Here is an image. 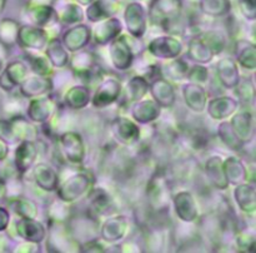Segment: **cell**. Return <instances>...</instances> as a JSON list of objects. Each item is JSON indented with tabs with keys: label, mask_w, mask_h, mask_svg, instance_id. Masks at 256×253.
Returning a JSON list of instances; mask_svg holds the SVG:
<instances>
[{
	"label": "cell",
	"mask_w": 256,
	"mask_h": 253,
	"mask_svg": "<svg viewBox=\"0 0 256 253\" xmlns=\"http://www.w3.org/2000/svg\"><path fill=\"white\" fill-rule=\"evenodd\" d=\"M92 188V177L88 172H79L70 175L58 185V199L64 203H72L82 199Z\"/></svg>",
	"instance_id": "cell-1"
},
{
	"label": "cell",
	"mask_w": 256,
	"mask_h": 253,
	"mask_svg": "<svg viewBox=\"0 0 256 253\" xmlns=\"http://www.w3.org/2000/svg\"><path fill=\"white\" fill-rule=\"evenodd\" d=\"M182 10V0H152L149 7V15L154 24L166 27L179 19Z\"/></svg>",
	"instance_id": "cell-2"
},
{
	"label": "cell",
	"mask_w": 256,
	"mask_h": 253,
	"mask_svg": "<svg viewBox=\"0 0 256 253\" xmlns=\"http://www.w3.org/2000/svg\"><path fill=\"white\" fill-rule=\"evenodd\" d=\"M49 237H48L46 245L50 250L54 252H80V244L74 237L72 232H69L66 225L62 222L55 220L54 224L49 228Z\"/></svg>",
	"instance_id": "cell-3"
},
{
	"label": "cell",
	"mask_w": 256,
	"mask_h": 253,
	"mask_svg": "<svg viewBox=\"0 0 256 253\" xmlns=\"http://www.w3.org/2000/svg\"><path fill=\"white\" fill-rule=\"evenodd\" d=\"M122 83L118 78L115 77H109L105 78L102 82H100V84L98 85L96 90H95L94 95H92V100L95 108L98 109H102V108H106L109 105L114 104L115 102L120 99V95H122Z\"/></svg>",
	"instance_id": "cell-4"
},
{
	"label": "cell",
	"mask_w": 256,
	"mask_h": 253,
	"mask_svg": "<svg viewBox=\"0 0 256 253\" xmlns=\"http://www.w3.org/2000/svg\"><path fill=\"white\" fill-rule=\"evenodd\" d=\"M60 149L62 155L72 164H82L85 159V144L82 137L78 132L68 130L59 137Z\"/></svg>",
	"instance_id": "cell-5"
},
{
	"label": "cell",
	"mask_w": 256,
	"mask_h": 253,
	"mask_svg": "<svg viewBox=\"0 0 256 253\" xmlns=\"http://www.w3.org/2000/svg\"><path fill=\"white\" fill-rule=\"evenodd\" d=\"M109 57L118 70H128L134 62V50L125 35H119L109 43Z\"/></svg>",
	"instance_id": "cell-6"
},
{
	"label": "cell",
	"mask_w": 256,
	"mask_h": 253,
	"mask_svg": "<svg viewBox=\"0 0 256 253\" xmlns=\"http://www.w3.org/2000/svg\"><path fill=\"white\" fill-rule=\"evenodd\" d=\"M146 194L150 205L156 212L168 209V204L170 200V189L168 187V180L164 174H155L150 179L149 185L146 188Z\"/></svg>",
	"instance_id": "cell-7"
},
{
	"label": "cell",
	"mask_w": 256,
	"mask_h": 253,
	"mask_svg": "<svg viewBox=\"0 0 256 253\" xmlns=\"http://www.w3.org/2000/svg\"><path fill=\"white\" fill-rule=\"evenodd\" d=\"M49 42V34L44 28L35 25H22L18 32L16 43L28 50H42Z\"/></svg>",
	"instance_id": "cell-8"
},
{
	"label": "cell",
	"mask_w": 256,
	"mask_h": 253,
	"mask_svg": "<svg viewBox=\"0 0 256 253\" xmlns=\"http://www.w3.org/2000/svg\"><path fill=\"white\" fill-rule=\"evenodd\" d=\"M148 52L152 57L159 58V59L172 60L182 54V44L176 38L170 37V35H162L149 43Z\"/></svg>",
	"instance_id": "cell-9"
},
{
	"label": "cell",
	"mask_w": 256,
	"mask_h": 253,
	"mask_svg": "<svg viewBox=\"0 0 256 253\" xmlns=\"http://www.w3.org/2000/svg\"><path fill=\"white\" fill-rule=\"evenodd\" d=\"M124 22L126 30L132 38H142L146 32V14L139 2H132L124 10Z\"/></svg>",
	"instance_id": "cell-10"
},
{
	"label": "cell",
	"mask_w": 256,
	"mask_h": 253,
	"mask_svg": "<svg viewBox=\"0 0 256 253\" xmlns=\"http://www.w3.org/2000/svg\"><path fill=\"white\" fill-rule=\"evenodd\" d=\"M115 139L124 145H135L140 139V128L136 123L125 117H116L110 124Z\"/></svg>",
	"instance_id": "cell-11"
},
{
	"label": "cell",
	"mask_w": 256,
	"mask_h": 253,
	"mask_svg": "<svg viewBox=\"0 0 256 253\" xmlns=\"http://www.w3.org/2000/svg\"><path fill=\"white\" fill-rule=\"evenodd\" d=\"M175 214L185 223H192L199 218V208L194 195L188 190H182L172 195Z\"/></svg>",
	"instance_id": "cell-12"
},
{
	"label": "cell",
	"mask_w": 256,
	"mask_h": 253,
	"mask_svg": "<svg viewBox=\"0 0 256 253\" xmlns=\"http://www.w3.org/2000/svg\"><path fill=\"white\" fill-rule=\"evenodd\" d=\"M90 39H92L90 28L79 23V24H74L62 33V43L68 52L75 53L84 49L89 44Z\"/></svg>",
	"instance_id": "cell-13"
},
{
	"label": "cell",
	"mask_w": 256,
	"mask_h": 253,
	"mask_svg": "<svg viewBox=\"0 0 256 253\" xmlns=\"http://www.w3.org/2000/svg\"><path fill=\"white\" fill-rule=\"evenodd\" d=\"M55 102L50 95L32 98L28 105L26 117L34 123H45L55 113Z\"/></svg>",
	"instance_id": "cell-14"
},
{
	"label": "cell",
	"mask_w": 256,
	"mask_h": 253,
	"mask_svg": "<svg viewBox=\"0 0 256 253\" xmlns=\"http://www.w3.org/2000/svg\"><path fill=\"white\" fill-rule=\"evenodd\" d=\"M149 90L152 95V100L160 108H172L174 105L176 94L172 83L162 77L154 78L149 83Z\"/></svg>",
	"instance_id": "cell-15"
},
{
	"label": "cell",
	"mask_w": 256,
	"mask_h": 253,
	"mask_svg": "<svg viewBox=\"0 0 256 253\" xmlns=\"http://www.w3.org/2000/svg\"><path fill=\"white\" fill-rule=\"evenodd\" d=\"M15 230L25 242L42 243L46 237L44 224L36 220V218H20L18 222H15Z\"/></svg>",
	"instance_id": "cell-16"
},
{
	"label": "cell",
	"mask_w": 256,
	"mask_h": 253,
	"mask_svg": "<svg viewBox=\"0 0 256 253\" xmlns=\"http://www.w3.org/2000/svg\"><path fill=\"white\" fill-rule=\"evenodd\" d=\"M38 158V147L34 140H22L15 149V168L20 175H24L34 165Z\"/></svg>",
	"instance_id": "cell-17"
},
{
	"label": "cell",
	"mask_w": 256,
	"mask_h": 253,
	"mask_svg": "<svg viewBox=\"0 0 256 253\" xmlns=\"http://www.w3.org/2000/svg\"><path fill=\"white\" fill-rule=\"evenodd\" d=\"M52 88V79L39 74L29 75L19 84L20 94L25 98H36L49 94Z\"/></svg>",
	"instance_id": "cell-18"
},
{
	"label": "cell",
	"mask_w": 256,
	"mask_h": 253,
	"mask_svg": "<svg viewBox=\"0 0 256 253\" xmlns=\"http://www.w3.org/2000/svg\"><path fill=\"white\" fill-rule=\"evenodd\" d=\"M128 227H129V222L125 215H112L102 223V228H100V234L105 242L115 243L125 237Z\"/></svg>",
	"instance_id": "cell-19"
},
{
	"label": "cell",
	"mask_w": 256,
	"mask_h": 253,
	"mask_svg": "<svg viewBox=\"0 0 256 253\" xmlns=\"http://www.w3.org/2000/svg\"><path fill=\"white\" fill-rule=\"evenodd\" d=\"M122 22L118 18L110 17L98 23L92 37L96 45H105L119 37L122 34Z\"/></svg>",
	"instance_id": "cell-20"
},
{
	"label": "cell",
	"mask_w": 256,
	"mask_h": 253,
	"mask_svg": "<svg viewBox=\"0 0 256 253\" xmlns=\"http://www.w3.org/2000/svg\"><path fill=\"white\" fill-rule=\"evenodd\" d=\"M112 209V199L109 193L102 188H94L88 193V214L92 217L105 215Z\"/></svg>",
	"instance_id": "cell-21"
},
{
	"label": "cell",
	"mask_w": 256,
	"mask_h": 253,
	"mask_svg": "<svg viewBox=\"0 0 256 253\" xmlns=\"http://www.w3.org/2000/svg\"><path fill=\"white\" fill-rule=\"evenodd\" d=\"M232 129L236 133L239 139L242 143H250L254 139L255 135V120L254 115L249 110H242V112L236 113L232 115V120H230Z\"/></svg>",
	"instance_id": "cell-22"
},
{
	"label": "cell",
	"mask_w": 256,
	"mask_h": 253,
	"mask_svg": "<svg viewBox=\"0 0 256 253\" xmlns=\"http://www.w3.org/2000/svg\"><path fill=\"white\" fill-rule=\"evenodd\" d=\"M34 180L40 189L45 192H54L59 185V173L48 163H38L32 169Z\"/></svg>",
	"instance_id": "cell-23"
},
{
	"label": "cell",
	"mask_w": 256,
	"mask_h": 253,
	"mask_svg": "<svg viewBox=\"0 0 256 253\" xmlns=\"http://www.w3.org/2000/svg\"><path fill=\"white\" fill-rule=\"evenodd\" d=\"M182 97L189 109L195 113H202L206 109L208 93L202 85L195 83H186L182 87Z\"/></svg>",
	"instance_id": "cell-24"
},
{
	"label": "cell",
	"mask_w": 256,
	"mask_h": 253,
	"mask_svg": "<svg viewBox=\"0 0 256 253\" xmlns=\"http://www.w3.org/2000/svg\"><path fill=\"white\" fill-rule=\"evenodd\" d=\"M28 77V67L22 62H12L0 75V88L10 92Z\"/></svg>",
	"instance_id": "cell-25"
},
{
	"label": "cell",
	"mask_w": 256,
	"mask_h": 253,
	"mask_svg": "<svg viewBox=\"0 0 256 253\" xmlns=\"http://www.w3.org/2000/svg\"><path fill=\"white\" fill-rule=\"evenodd\" d=\"M240 103L232 97H218L206 104L208 114L215 120H225L234 114L239 108Z\"/></svg>",
	"instance_id": "cell-26"
},
{
	"label": "cell",
	"mask_w": 256,
	"mask_h": 253,
	"mask_svg": "<svg viewBox=\"0 0 256 253\" xmlns=\"http://www.w3.org/2000/svg\"><path fill=\"white\" fill-rule=\"evenodd\" d=\"M148 92H149V80L142 75H134L128 80L126 87L124 92L122 90V95H120V98L122 99V102L124 105H132L135 102L142 100Z\"/></svg>",
	"instance_id": "cell-27"
},
{
	"label": "cell",
	"mask_w": 256,
	"mask_h": 253,
	"mask_svg": "<svg viewBox=\"0 0 256 253\" xmlns=\"http://www.w3.org/2000/svg\"><path fill=\"white\" fill-rule=\"evenodd\" d=\"M224 160L219 155H212L205 162V174L214 188L219 190L228 189L229 182L224 172Z\"/></svg>",
	"instance_id": "cell-28"
},
{
	"label": "cell",
	"mask_w": 256,
	"mask_h": 253,
	"mask_svg": "<svg viewBox=\"0 0 256 253\" xmlns=\"http://www.w3.org/2000/svg\"><path fill=\"white\" fill-rule=\"evenodd\" d=\"M120 4L118 0H94L88 5L86 18L92 23H99L102 20L114 17L119 12Z\"/></svg>",
	"instance_id": "cell-29"
},
{
	"label": "cell",
	"mask_w": 256,
	"mask_h": 253,
	"mask_svg": "<svg viewBox=\"0 0 256 253\" xmlns=\"http://www.w3.org/2000/svg\"><path fill=\"white\" fill-rule=\"evenodd\" d=\"M234 198L238 207L245 214H254L256 210V189L252 183H240L235 185Z\"/></svg>",
	"instance_id": "cell-30"
},
{
	"label": "cell",
	"mask_w": 256,
	"mask_h": 253,
	"mask_svg": "<svg viewBox=\"0 0 256 253\" xmlns=\"http://www.w3.org/2000/svg\"><path fill=\"white\" fill-rule=\"evenodd\" d=\"M72 69L75 75L84 79H89L92 77V73L98 68L96 58L92 52H86V50H79L75 52V55L72 58Z\"/></svg>",
	"instance_id": "cell-31"
},
{
	"label": "cell",
	"mask_w": 256,
	"mask_h": 253,
	"mask_svg": "<svg viewBox=\"0 0 256 253\" xmlns=\"http://www.w3.org/2000/svg\"><path fill=\"white\" fill-rule=\"evenodd\" d=\"M218 79L226 89H234L240 79L239 68L232 58H222L216 64Z\"/></svg>",
	"instance_id": "cell-32"
},
{
	"label": "cell",
	"mask_w": 256,
	"mask_h": 253,
	"mask_svg": "<svg viewBox=\"0 0 256 253\" xmlns=\"http://www.w3.org/2000/svg\"><path fill=\"white\" fill-rule=\"evenodd\" d=\"M132 105V118L135 122L140 123V124H148V123L154 122L160 117V113H162V108L154 100L142 99Z\"/></svg>",
	"instance_id": "cell-33"
},
{
	"label": "cell",
	"mask_w": 256,
	"mask_h": 253,
	"mask_svg": "<svg viewBox=\"0 0 256 253\" xmlns=\"http://www.w3.org/2000/svg\"><path fill=\"white\" fill-rule=\"evenodd\" d=\"M45 57L48 58L52 67L56 68V69L65 68L70 62L69 52L65 49L62 40L58 38H52V40L48 42L46 47H45Z\"/></svg>",
	"instance_id": "cell-34"
},
{
	"label": "cell",
	"mask_w": 256,
	"mask_h": 253,
	"mask_svg": "<svg viewBox=\"0 0 256 253\" xmlns=\"http://www.w3.org/2000/svg\"><path fill=\"white\" fill-rule=\"evenodd\" d=\"M188 57L195 63L206 64V63H210L212 60L214 53L210 49L209 45L202 40L200 34H198L189 40V44H188Z\"/></svg>",
	"instance_id": "cell-35"
},
{
	"label": "cell",
	"mask_w": 256,
	"mask_h": 253,
	"mask_svg": "<svg viewBox=\"0 0 256 253\" xmlns=\"http://www.w3.org/2000/svg\"><path fill=\"white\" fill-rule=\"evenodd\" d=\"M92 100L90 89L85 85H74L64 95V103L70 109L79 110L86 107Z\"/></svg>",
	"instance_id": "cell-36"
},
{
	"label": "cell",
	"mask_w": 256,
	"mask_h": 253,
	"mask_svg": "<svg viewBox=\"0 0 256 253\" xmlns=\"http://www.w3.org/2000/svg\"><path fill=\"white\" fill-rule=\"evenodd\" d=\"M235 54L238 63L242 68L254 70L256 68V47L249 40H238L235 44Z\"/></svg>",
	"instance_id": "cell-37"
},
{
	"label": "cell",
	"mask_w": 256,
	"mask_h": 253,
	"mask_svg": "<svg viewBox=\"0 0 256 253\" xmlns=\"http://www.w3.org/2000/svg\"><path fill=\"white\" fill-rule=\"evenodd\" d=\"M224 172L228 178L229 184L238 185L240 183L246 182L248 179V170L244 163L236 157H229L224 160Z\"/></svg>",
	"instance_id": "cell-38"
},
{
	"label": "cell",
	"mask_w": 256,
	"mask_h": 253,
	"mask_svg": "<svg viewBox=\"0 0 256 253\" xmlns=\"http://www.w3.org/2000/svg\"><path fill=\"white\" fill-rule=\"evenodd\" d=\"M29 18L35 27L45 28L58 22V13L52 5H38L30 9Z\"/></svg>",
	"instance_id": "cell-39"
},
{
	"label": "cell",
	"mask_w": 256,
	"mask_h": 253,
	"mask_svg": "<svg viewBox=\"0 0 256 253\" xmlns=\"http://www.w3.org/2000/svg\"><path fill=\"white\" fill-rule=\"evenodd\" d=\"M200 10L202 14L212 18L225 17L232 10L230 0H200Z\"/></svg>",
	"instance_id": "cell-40"
},
{
	"label": "cell",
	"mask_w": 256,
	"mask_h": 253,
	"mask_svg": "<svg viewBox=\"0 0 256 253\" xmlns=\"http://www.w3.org/2000/svg\"><path fill=\"white\" fill-rule=\"evenodd\" d=\"M10 122H12V130H14L18 143L22 142V140H34V138L36 137L35 127L32 123L28 122L26 118L22 117V115H16V117L12 118Z\"/></svg>",
	"instance_id": "cell-41"
},
{
	"label": "cell",
	"mask_w": 256,
	"mask_h": 253,
	"mask_svg": "<svg viewBox=\"0 0 256 253\" xmlns=\"http://www.w3.org/2000/svg\"><path fill=\"white\" fill-rule=\"evenodd\" d=\"M218 135H219L220 140L226 145L229 149L238 152V150H242L244 147V143L239 139V137L236 135V133L232 129V124L228 120H222V123L218 127Z\"/></svg>",
	"instance_id": "cell-42"
},
{
	"label": "cell",
	"mask_w": 256,
	"mask_h": 253,
	"mask_svg": "<svg viewBox=\"0 0 256 253\" xmlns=\"http://www.w3.org/2000/svg\"><path fill=\"white\" fill-rule=\"evenodd\" d=\"M58 13V22L62 25H74L79 24L84 19V12H82V7L76 4H65L62 8V10Z\"/></svg>",
	"instance_id": "cell-43"
},
{
	"label": "cell",
	"mask_w": 256,
	"mask_h": 253,
	"mask_svg": "<svg viewBox=\"0 0 256 253\" xmlns=\"http://www.w3.org/2000/svg\"><path fill=\"white\" fill-rule=\"evenodd\" d=\"M10 207L20 218H36L38 205L34 200L25 197H15L10 200Z\"/></svg>",
	"instance_id": "cell-44"
},
{
	"label": "cell",
	"mask_w": 256,
	"mask_h": 253,
	"mask_svg": "<svg viewBox=\"0 0 256 253\" xmlns=\"http://www.w3.org/2000/svg\"><path fill=\"white\" fill-rule=\"evenodd\" d=\"M162 73L166 78L172 80H182L186 78L189 72V64L185 60L180 59L179 57L172 59V62L166 63L162 67Z\"/></svg>",
	"instance_id": "cell-45"
},
{
	"label": "cell",
	"mask_w": 256,
	"mask_h": 253,
	"mask_svg": "<svg viewBox=\"0 0 256 253\" xmlns=\"http://www.w3.org/2000/svg\"><path fill=\"white\" fill-rule=\"evenodd\" d=\"M234 93L238 97V102L244 105H250L255 98L254 83L249 78H242V79L240 78L238 84L235 85Z\"/></svg>",
	"instance_id": "cell-46"
},
{
	"label": "cell",
	"mask_w": 256,
	"mask_h": 253,
	"mask_svg": "<svg viewBox=\"0 0 256 253\" xmlns=\"http://www.w3.org/2000/svg\"><path fill=\"white\" fill-rule=\"evenodd\" d=\"M19 24L12 19H4L0 23V42L8 47H12L16 43Z\"/></svg>",
	"instance_id": "cell-47"
},
{
	"label": "cell",
	"mask_w": 256,
	"mask_h": 253,
	"mask_svg": "<svg viewBox=\"0 0 256 253\" xmlns=\"http://www.w3.org/2000/svg\"><path fill=\"white\" fill-rule=\"evenodd\" d=\"M200 37L209 45L214 55L220 54L226 47V38H225L224 33L219 32V30H208V32L202 33Z\"/></svg>",
	"instance_id": "cell-48"
},
{
	"label": "cell",
	"mask_w": 256,
	"mask_h": 253,
	"mask_svg": "<svg viewBox=\"0 0 256 253\" xmlns=\"http://www.w3.org/2000/svg\"><path fill=\"white\" fill-rule=\"evenodd\" d=\"M26 58L28 63H29V65H32V69L34 70L35 74L44 75V77H49L52 74V64L46 57L26 54Z\"/></svg>",
	"instance_id": "cell-49"
},
{
	"label": "cell",
	"mask_w": 256,
	"mask_h": 253,
	"mask_svg": "<svg viewBox=\"0 0 256 253\" xmlns=\"http://www.w3.org/2000/svg\"><path fill=\"white\" fill-rule=\"evenodd\" d=\"M186 78L190 83L204 85L209 79V70L204 65H194L192 68H189Z\"/></svg>",
	"instance_id": "cell-50"
},
{
	"label": "cell",
	"mask_w": 256,
	"mask_h": 253,
	"mask_svg": "<svg viewBox=\"0 0 256 253\" xmlns=\"http://www.w3.org/2000/svg\"><path fill=\"white\" fill-rule=\"evenodd\" d=\"M0 139H2L8 144H16L18 143L10 119H0Z\"/></svg>",
	"instance_id": "cell-51"
},
{
	"label": "cell",
	"mask_w": 256,
	"mask_h": 253,
	"mask_svg": "<svg viewBox=\"0 0 256 253\" xmlns=\"http://www.w3.org/2000/svg\"><path fill=\"white\" fill-rule=\"evenodd\" d=\"M236 243L240 248H242L246 252H252L256 243L254 233H250L248 230L240 232L236 237Z\"/></svg>",
	"instance_id": "cell-52"
},
{
	"label": "cell",
	"mask_w": 256,
	"mask_h": 253,
	"mask_svg": "<svg viewBox=\"0 0 256 253\" xmlns=\"http://www.w3.org/2000/svg\"><path fill=\"white\" fill-rule=\"evenodd\" d=\"M242 14L248 20L256 19V0H238Z\"/></svg>",
	"instance_id": "cell-53"
},
{
	"label": "cell",
	"mask_w": 256,
	"mask_h": 253,
	"mask_svg": "<svg viewBox=\"0 0 256 253\" xmlns=\"http://www.w3.org/2000/svg\"><path fill=\"white\" fill-rule=\"evenodd\" d=\"M10 222V214L8 212L6 208L4 207H0V232L5 230L9 225Z\"/></svg>",
	"instance_id": "cell-54"
},
{
	"label": "cell",
	"mask_w": 256,
	"mask_h": 253,
	"mask_svg": "<svg viewBox=\"0 0 256 253\" xmlns=\"http://www.w3.org/2000/svg\"><path fill=\"white\" fill-rule=\"evenodd\" d=\"M9 154V148H8V143H5L4 140L0 139V162L4 160L5 158Z\"/></svg>",
	"instance_id": "cell-55"
},
{
	"label": "cell",
	"mask_w": 256,
	"mask_h": 253,
	"mask_svg": "<svg viewBox=\"0 0 256 253\" xmlns=\"http://www.w3.org/2000/svg\"><path fill=\"white\" fill-rule=\"evenodd\" d=\"M5 193H6V185H5V183L0 179V198L4 197Z\"/></svg>",
	"instance_id": "cell-56"
},
{
	"label": "cell",
	"mask_w": 256,
	"mask_h": 253,
	"mask_svg": "<svg viewBox=\"0 0 256 253\" xmlns=\"http://www.w3.org/2000/svg\"><path fill=\"white\" fill-rule=\"evenodd\" d=\"M94 0H76V3L79 5H82V7H86V5H89L90 3H92Z\"/></svg>",
	"instance_id": "cell-57"
},
{
	"label": "cell",
	"mask_w": 256,
	"mask_h": 253,
	"mask_svg": "<svg viewBox=\"0 0 256 253\" xmlns=\"http://www.w3.org/2000/svg\"><path fill=\"white\" fill-rule=\"evenodd\" d=\"M5 3H6V0H0V14H2V10H4Z\"/></svg>",
	"instance_id": "cell-58"
},
{
	"label": "cell",
	"mask_w": 256,
	"mask_h": 253,
	"mask_svg": "<svg viewBox=\"0 0 256 253\" xmlns=\"http://www.w3.org/2000/svg\"><path fill=\"white\" fill-rule=\"evenodd\" d=\"M2 60L0 59V72H2Z\"/></svg>",
	"instance_id": "cell-59"
}]
</instances>
